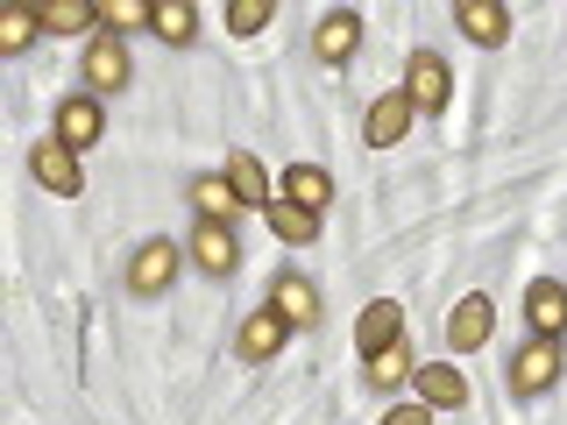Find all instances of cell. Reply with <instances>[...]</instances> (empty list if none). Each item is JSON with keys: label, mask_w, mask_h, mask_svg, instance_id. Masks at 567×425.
Segmentation results:
<instances>
[{"label": "cell", "mask_w": 567, "mask_h": 425, "mask_svg": "<svg viewBox=\"0 0 567 425\" xmlns=\"http://www.w3.org/2000/svg\"><path fill=\"white\" fill-rule=\"evenodd\" d=\"M227 185H235V199H241V206H270V199H277V191H270V177H262V164H256L248 149L227 156Z\"/></svg>", "instance_id": "obj_20"}, {"label": "cell", "mask_w": 567, "mask_h": 425, "mask_svg": "<svg viewBox=\"0 0 567 425\" xmlns=\"http://www.w3.org/2000/svg\"><path fill=\"white\" fill-rule=\"evenodd\" d=\"M390 341H404V312H398V298H377V305H362V319H354V348H362V362H369V354H383Z\"/></svg>", "instance_id": "obj_9"}, {"label": "cell", "mask_w": 567, "mask_h": 425, "mask_svg": "<svg viewBox=\"0 0 567 425\" xmlns=\"http://www.w3.org/2000/svg\"><path fill=\"white\" fill-rule=\"evenodd\" d=\"M412 383H419V404H433V412H461V404H468V376H461L454 362L412 369Z\"/></svg>", "instance_id": "obj_12"}, {"label": "cell", "mask_w": 567, "mask_h": 425, "mask_svg": "<svg viewBox=\"0 0 567 425\" xmlns=\"http://www.w3.org/2000/svg\"><path fill=\"white\" fill-rule=\"evenodd\" d=\"M412 114H419V106L404 100V85H398V93H383L377 106H369V121H362V142H369V149H398V142L412 135Z\"/></svg>", "instance_id": "obj_6"}, {"label": "cell", "mask_w": 567, "mask_h": 425, "mask_svg": "<svg viewBox=\"0 0 567 425\" xmlns=\"http://www.w3.org/2000/svg\"><path fill=\"white\" fill-rule=\"evenodd\" d=\"M284 333H291V326H284L277 312H248L241 333H235V354H241V362H270V354L284 348Z\"/></svg>", "instance_id": "obj_16"}, {"label": "cell", "mask_w": 567, "mask_h": 425, "mask_svg": "<svg viewBox=\"0 0 567 425\" xmlns=\"http://www.w3.org/2000/svg\"><path fill=\"white\" fill-rule=\"evenodd\" d=\"M227 29H235V35H262V29H270V0H235V8H227Z\"/></svg>", "instance_id": "obj_26"}, {"label": "cell", "mask_w": 567, "mask_h": 425, "mask_svg": "<svg viewBox=\"0 0 567 425\" xmlns=\"http://www.w3.org/2000/svg\"><path fill=\"white\" fill-rule=\"evenodd\" d=\"M150 14H156V0H106V8H100V22H106V35H114V29L150 22Z\"/></svg>", "instance_id": "obj_25"}, {"label": "cell", "mask_w": 567, "mask_h": 425, "mask_svg": "<svg viewBox=\"0 0 567 425\" xmlns=\"http://www.w3.org/2000/svg\"><path fill=\"white\" fill-rule=\"evenodd\" d=\"M525 319H532V333H539V341H560V333H567V283L560 277H539L525 291Z\"/></svg>", "instance_id": "obj_8"}, {"label": "cell", "mask_w": 567, "mask_h": 425, "mask_svg": "<svg viewBox=\"0 0 567 425\" xmlns=\"http://www.w3.org/2000/svg\"><path fill=\"white\" fill-rule=\"evenodd\" d=\"M454 22H461V35H468V43L496 50V43L511 35V8H496V0H461V8H454Z\"/></svg>", "instance_id": "obj_15"}, {"label": "cell", "mask_w": 567, "mask_h": 425, "mask_svg": "<svg viewBox=\"0 0 567 425\" xmlns=\"http://www.w3.org/2000/svg\"><path fill=\"white\" fill-rule=\"evenodd\" d=\"M284 199H298L306 212H327L333 206V177L319 164H291V170H284Z\"/></svg>", "instance_id": "obj_19"}, {"label": "cell", "mask_w": 567, "mask_h": 425, "mask_svg": "<svg viewBox=\"0 0 567 425\" xmlns=\"http://www.w3.org/2000/svg\"><path fill=\"white\" fill-rule=\"evenodd\" d=\"M35 29H43V14H35V8H8V14H0V50H29Z\"/></svg>", "instance_id": "obj_24"}, {"label": "cell", "mask_w": 567, "mask_h": 425, "mask_svg": "<svg viewBox=\"0 0 567 425\" xmlns=\"http://www.w3.org/2000/svg\"><path fill=\"white\" fill-rule=\"evenodd\" d=\"M192 206H199V220H213V227H227L235 212H248V206L235 199V185H227V170L199 177V185H192Z\"/></svg>", "instance_id": "obj_18"}, {"label": "cell", "mask_w": 567, "mask_h": 425, "mask_svg": "<svg viewBox=\"0 0 567 425\" xmlns=\"http://www.w3.org/2000/svg\"><path fill=\"white\" fill-rule=\"evenodd\" d=\"M29 170H35V185H43V191H58V199H79V191H85V177H79V149H64L58 135H50V142H35Z\"/></svg>", "instance_id": "obj_3"}, {"label": "cell", "mask_w": 567, "mask_h": 425, "mask_svg": "<svg viewBox=\"0 0 567 425\" xmlns=\"http://www.w3.org/2000/svg\"><path fill=\"white\" fill-rule=\"evenodd\" d=\"M377 425H433V404H398V412H383Z\"/></svg>", "instance_id": "obj_27"}, {"label": "cell", "mask_w": 567, "mask_h": 425, "mask_svg": "<svg viewBox=\"0 0 567 425\" xmlns=\"http://www.w3.org/2000/svg\"><path fill=\"white\" fill-rule=\"evenodd\" d=\"M177 256H185L177 241H142L135 262H128V291H135V298H164L171 277H177Z\"/></svg>", "instance_id": "obj_2"}, {"label": "cell", "mask_w": 567, "mask_h": 425, "mask_svg": "<svg viewBox=\"0 0 567 425\" xmlns=\"http://www.w3.org/2000/svg\"><path fill=\"white\" fill-rule=\"evenodd\" d=\"M489 333H496V305H489L483 291H468V298L454 305V319H447V354H475Z\"/></svg>", "instance_id": "obj_5"}, {"label": "cell", "mask_w": 567, "mask_h": 425, "mask_svg": "<svg viewBox=\"0 0 567 425\" xmlns=\"http://www.w3.org/2000/svg\"><path fill=\"white\" fill-rule=\"evenodd\" d=\"M185 256L199 262L206 277H235L241 241H235V227H213V220H199V227H192V248H185Z\"/></svg>", "instance_id": "obj_7"}, {"label": "cell", "mask_w": 567, "mask_h": 425, "mask_svg": "<svg viewBox=\"0 0 567 425\" xmlns=\"http://www.w3.org/2000/svg\"><path fill=\"white\" fill-rule=\"evenodd\" d=\"M511 390H518V397H539V390H554V376H560V341H539V333H532V341L511 354Z\"/></svg>", "instance_id": "obj_1"}, {"label": "cell", "mask_w": 567, "mask_h": 425, "mask_svg": "<svg viewBox=\"0 0 567 425\" xmlns=\"http://www.w3.org/2000/svg\"><path fill=\"white\" fill-rule=\"evenodd\" d=\"M100 128H106L100 93H79V100L58 106V142H64V149H85V142H100Z\"/></svg>", "instance_id": "obj_14"}, {"label": "cell", "mask_w": 567, "mask_h": 425, "mask_svg": "<svg viewBox=\"0 0 567 425\" xmlns=\"http://www.w3.org/2000/svg\"><path fill=\"white\" fill-rule=\"evenodd\" d=\"M404 100H412L419 114H440V106L454 100V79H447V64H440L433 50H419V58L404 64Z\"/></svg>", "instance_id": "obj_4"}, {"label": "cell", "mask_w": 567, "mask_h": 425, "mask_svg": "<svg viewBox=\"0 0 567 425\" xmlns=\"http://www.w3.org/2000/svg\"><path fill=\"white\" fill-rule=\"evenodd\" d=\"M262 220H270V235H277V241H291V248L319 241V212H306L298 199H284V191H277L270 206H262Z\"/></svg>", "instance_id": "obj_17"}, {"label": "cell", "mask_w": 567, "mask_h": 425, "mask_svg": "<svg viewBox=\"0 0 567 425\" xmlns=\"http://www.w3.org/2000/svg\"><path fill=\"white\" fill-rule=\"evenodd\" d=\"M412 341H390L383 354H369V369H362V376L369 383H377V390H398V383H412Z\"/></svg>", "instance_id": "obj_21"}, {"label": "cell", "mask_w": 567, "mask_h": 425, "mask_svg": "<svg viewBox=\"0 0 567 425\" xmlns=\"http://www.w3.org/2000/svg\"><path fill=\"white\" fill-rule=\"evenodd\" d=\"M270 312L284 319V326H312L319 319V291L298 270H277V283H270Z\"/></svg>", "instance_id": "obj_11"}, {"label": "cell", "mask_w": 567, "mask_h": 425, "mask_svg": "<svg viewBox=\"0 0 567 425\" xmlns=\"http://www.w3.org/2000/svg\"><path fill=\"white\" fill-rule=\"evenodd\" d=\"M150 29L164 35V43H192V35H199V8H192V0H156Z\"/></svg>", "instance_id": "obj_22"}, {"label": "cell", "mask_w": 567, "mask_h": 425, "mask_svg": "<svg viewBox=\"0 0 567 425\" xmlns=\"http://www.w3.org/2000/svg\"><path fill=\"white\" fill-rule=\"evenodd\" d=\"M35 14H43V29H58V35H71V29H93V22H100V8H93V0H43Z\"/></svg>", "instance_id": "obj_23"}, {"label": "cell", "mask_w": 567, "mask_h": 425, "mask_svg": "<svg viewBox=\"0 0 567 425\" xmlns=\"http://www.w3.org/2000/svg\"><path fill=\"white\" fill-rule=\"evenodd\" d=\"M354 43H362V14L354 8H333V14H319V35H312V50L327 64H348L354 58Z\"/></svg>", "instance_id": "obj_13"}, {"label": "cell", "mask_w": 567, "mask_h": 425, "mask_svg": "<svg viewBox=\"0 0 567 425\" xmlns=\"http://www.w3.org/2000/svg\"><path fill=\"white\" fill-rule=\"evenodd\" d=\"M85 85H93V93H121V85H128V50H121V35H93V43H85Z\"/></svg>", "instance_id": "obj_10"}]
</instances>
